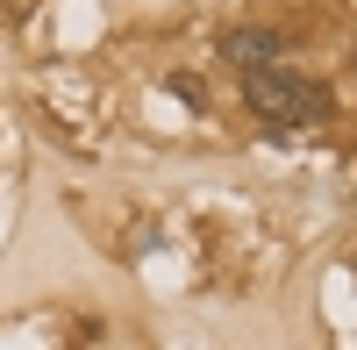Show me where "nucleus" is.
<instances>
[{"label": "nucleus", "instance_id": "obj_1", "mask_svg": "<svg viewBox=\"0 0 357 350\" xmlns=\"http://www.w3.org/2000/svg\"><path fill=\"white\" fill-rule=\"evenodd\" d=\"M243 100L264 114V136H286V122H329V86H314L286 65H250L243 72Z\"/></svg>", "mask_w": 357, "mask_h": 350}, {"label": "nucleus", "instance_id": "obj_2", "mask_svg": "<svg viewBox=\"0 0 357 350\" xmlns=\"http://www.w3.org/2000/svg\"><path fill=\"white\" fill-rule=\"evenodd\" d=\"M222 57H229V65H279V36H272V29H229V36H222Z\"/></svg>", "mask_w": 357, "mask_h": 350}, {"label": "nucleus", "instance_id": "obj_3", "mask_svg": "<svg viewBox=\"0 0 357 350\" xmlns=\"http://www.w3.org/2000/svg\"><path fill=\"white\" fill-rule=\"evenodd\" d=\"M165 86H172V93L186 100V107H207V79H200V72H172Z\"/></svg>", "mask_w": 357, "mask_h": 350}]
</instances>
